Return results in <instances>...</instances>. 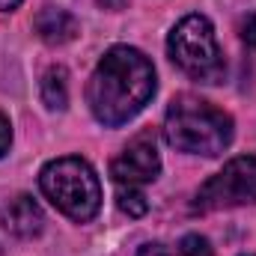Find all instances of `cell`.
Here are the masks:
<instances>
[{"mask_svg":"<svg viewBox=\"0 0 256 256\" xmlns=\"http://www.w3.org/2000/svg\"><path fill=\"white\" fill-rule=\"evenodd\" d=\"M179 256H212V244L202 236H185L179 242Z\"/></svg>","mask_w":256,"mask_h":256,"instance_id":"8fae6325","label":"cell"},{"mask_svg":"<svg viewBox=\"0 0 256 256\" xmlns=\"http://www.w3.org/2000/svg\"><path fill=\"white\" fill-rule=\"evenodd\" d=\"M0 224H3L6 232H12L18 238H33V236L42 232L45 218H42V208H39V202L33 196L18 194L0 208Z\"/></svg>","mask_w":256,"mask_h":256,"instance_id":"52a82bcc","label":"cell"},{"mask_svg":"<svg viewBox=\"0 0 256 256\" xmlns=\"http://www.w3.org/2000/svg\"><path fill=\"white\" fill-rule=\"evenodd\" d=\"M236 206H256V155L232 158L194 196V212H218Z\"/></svg>","mask_w":256,"mask_h":256,"instance_id":"5b68a950","label":"cell"},{"mask_svg":"<svg viewBox=\"0 0 256 256\" xmlns=\"http://www.w3.org/2000/svg\"><path fill=\"white\" fill-rule=\"evenodd\" d=\"M42 194L63 212L66 218L86 224L98 214L102 208V185L96 170L84 161V158H57L51 164H45L42 176H39Z\"/></svg>","mask_w":256,"mask_h":256,"instance_id":"3957f363","label":"cell"},{"mask_svg":"<svg viewBox=\"0 0 256 256\" xmlns=\"http://www.w3.org/2000/svg\"><path fill=\"white\" fill-rule=\"evenodd\" d=\"M164 137L179 152L214 158L232 143V120L230 114L196 96H179L167 108Z\"/></svg>","mask_w":256,"mask_h":256,"instance_id":"7a4b0ae2","label":"cell"},{"mask_svg":"<svg viewBox=\"0 0 256 256\" xmlns=\"http://www.w3.org/2000/svg\"><path fill=\"white\" fill-rule=\"evenodd\" d=\"M116 202H120V208L126 212L128 218H143L146 208H149L146 196L137 191V188H128V185H120V191H116Z\"/></svg>","mask_w":256,"mask_h":256,"instance_id":"30bf717a","label":"cell"},{"mask_svg":"<svg viewBox=\"0 0 256 256\" xmlns=\"http://www.w3.org/2000/svg\"><path fill=\"white\" fill-rule=\"evenodd\" d=\"M21 0H0V12H9V9H15Z\"/></svg>","mask_w":256,"mask_h":256,"instance_id":"9a60e30c","label":"cell"},{"mask_svg":"<svg viewBox=\"0 0 256 256\" xmlns=\"http://www.w3.org/2000/svg\"><path fill=\"white\" fill-rule=\"evenodd\" d=\"M158 173H161V158H158V143H155L152 131L137 134L126 149L110 161L114 182L116 185H128V188L155 182Z\"/></svg>","mask_w":256,"mask_h":256,"instance_id":"8992f818","label":"cell"},{"mask_svg":"<svg viewBox=\"0 0 256 256\" xmlns=\"http://www.w3.org/2000/svg\"><path fill=\"white\" fill-rule=\"evenodd\" d=\"M242 39L250 45V48H256V12H250V15H244L242 18Z\"/></svg>","mask_w":256,"mask_h":256,"instance_id":"7c38bea8","label":"cell"},{"mask_svg":"<svg viewBox=\"0 0 256 256\" xmlns=\"http://www.w3.org/2000/svg\"><path fill=\"white\" fill-rule=\"evenodd\" d=\"M42 102L51 110H63L68 104V72L63 66H54L42 78Z\"/></svg>","mask_w":256,"mask_h":256,"instance_id":"9c48e42d","label":"cell"},{"mask_svg":"<svg viewBox=\"0 0 256 256\" xmlns=\"http://www.w3.org/2000/svg\"><path fill=\"white\" fill-rule=\"evenodd\" d=\"M155 96V68L137 48L116 45L96 66L86 84L92 116L108 128L126 126Z\"/></svg>","mask_w":256,"mask_h":256,"instance_id":"6da1fadb","label":"cell"},{"mask_svg":"<svg viewBox=\"0 0 256 256\" xmlns=\"http://www.w3.org/2000/svg\"><path fill=\"white\" fill-rule=\"evenodd\" d=\"M167 51H170V60L200 84H218L226 74V63L218 48L214 27L206 15H185L170 30Z\"/></svg>","mask_w":256,"mask_h":256,"instance_id":"277c9868","label":"cell"},{"mask_svg":"<svg viewBox=\"0 0 256 256\" xmlns=\"http://www.w3.org/2000/svg\"><path fill=\"white\" fill-rule=\"evenodd\" d=\"M33 27H36V33H39V39L48 42V45H66V42H72V39L78 36V21H74V15H68L66 9H57V6H45V9L36 15Z\"/></svg>","mask_w":256,"mask_h":256,"instance_id":"ba28073f","label":"cell"},{"mask_svg":"<svg viewBox=\"0 0 256 256\" xmlns=\"http://www.w3.org/2000/svg\"><path fill=\"white\" fill-rule=\"evenodd\" d=\"M137 256H173V250L167 248V244H161V242H152V244H143Z\"/></svg>","mask_w":256,"mask_h":256,"instance_id":"5bb4252c","label":"cell"},{"mask_svg":"<svg viewBox=\"0 0 256 256\" xmlns=\"http://www.w3.org/2000/svg\"><path fill=\"white\" fill-rule=\"evenodd\" d=\"M9 146H12V126H9V116L0 114V158L9 152Z\"/></svg>","mask_w":256,"mask_h":256,"instance_id":"4fadbf2b","label":"cell"}]
</instances>
